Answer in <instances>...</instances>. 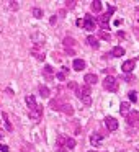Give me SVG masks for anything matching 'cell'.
I'll use <instances>...</instances> for the list:
<instances>
[{
    "label": "cell",
    "mask_w": 139,
    "mask_h": 152,
    "mask_svg": "<svg viewBox=\"0 0 139 152\" xmlns=\"http://www.w3.org/2000/svg\"><path fill=\"white\" fill-rule=\"evenodd\" d=\"M75 96L79 100H82L85 105H90V103H92V100H90V85H87V83L80 85L79 88L75 90Z\"/></svg>",
    "instance_id": "1"
},
{
    "label": "cell",
    "mask_w": 139,
    "mask_h": 152,
    "mask_svg": "<svg viewBox=\"0 0 139 152\" xmlns=\"http://www.w3.org/2000/svg\"><path fill=\"white\" fill-rule=\"evenodd\" d=\"M113 13H115V7H110L108 10H106V13H105V15H102V17H98V18H97V21H98L100 28H102L103 31H105V30H108L110 18H111V15H113Z\"/></svg>",
    "instance_id": "2"
},
{
    "label": "cell",
    "mask_w": 139,
    "mask_h": 152,
    "mask_svg": "<svg viewBox=\"0 0 139 152\" xmlns=\"http://www.w3.org/2000/svg\"><path fill=\"white\" fill-rule=\"evenodd\" d=\"M103 88L108 90V92H116L118 90V80L113 75H106L103 80Z\"/></svg>",
    "instance_id": "3"
},
{
    "label": "cell",
    "mask_w": 139,
    "mask_h": 152,
    "mask_svg": "<svg viewBox=\"0 0 139 152\" xmlns=\"http://www.w3.org/2000/svg\"><path fill=\"white\" fill-rule=\"evenodd\" d=\"M126 123L132 128H139V111H129L126 115Z\"/></svg>",
    "instance_id": "4"
},
{
    "label": "cell",
    "mask_w": 139,
    "mask_h": 152,
    "mask_svg": "<svg viewBox=\"0 0 139 152\" xmlns=\"http://www.w3.org/2000/svg\"><path fill=\"white\" fill-rule=\"evenodd\" d=\"M103 121H105V126H106V129H108V131H116V129H118V126H119L118 121H116L115 118H111V116H106Z\"/></svg>",
    "instance_id": "5"
},
{
    "label": "cell",
    "mask_w": 139,
    "mask_h": 152,
    "mask_svg": "<svg viewBox=\"0 0 139 152\" xmlns=\"http://www.w3.org/2000/svg\"><path fill=\"white\" fill-rule=\"evenodd\" d=\"M83 28L89 31L95 30V18L92 15H85V20H83Z\"/></svg>",
    "instance_id": "6"
},
{
    "label": "cell",
    "mask_w": 139,
    "mask_h": 152,
    "mask_svg": "<svg viewBox=\"0 0 139 152\" xmlns=\"http://www.w3.org/2000/svg\"><path fill=\"white\" fill-rule=\"evenodd\" d=\"M134 66H136V61H134V59H129V61H126V62H123L121 70H123L124 74H129L132 69H134Z\"/></svg>",
    "instance_id": "7"
},
{
    "label": "cell",
    "mask_w": 139,
    "mask_h": 152,
    "mask_svg": "<svg viewBox=\"0 0 139 152\" xmlns=\"http://www.w3.org/2000/svg\"><path fill=\"white\" fill-rule=\"evenodd\" d=\"M26 105H28V108H30V113L40 108V105L36 103V98H34L33 95H28V96H26Z\"/></svg>",
    "instance_id": "8"
},
{
    "label": "cell",
    "mask_w": 139,
    "mask_h": 152,
    "mask_svg": "<svg viewBox=\"0 0 139 152\" xmlns=\"http://www.w3.org/2000/svg\"><path fill=\"white\" fill-rule=\"evenodd\" d=\"M64 105H66V103H64L61 98H56V100H51V102H49V108L56 110V111H61Z\"/></svg>",
    "instance_id": "9"
},
{
    "label": "cell",
    "mask_w": 139,
    "mask_h": 152,
    "mask_svg": "<svg viewBox=\"0 0 139 152\" xmlns=\"http://www.w3.org/2000/svg\"><path fill=\"white\" fill-rule=\"evenodd\" d=\"M43 74H44V77H46V80H53L54 77H56V74H54V69H53L51 66H44Z\"/></svg>",
    "instance_id": "10"
},
{
    "label": "cell",
    "mask_w": 139,
    "mask_h": 152,
    "mask_svg": "<svg viewBox=\"0 0 139 152\" xmlns=\"http://www.w3.org/2000/svg\"><path fill=\"white\" fill-rule=\"evenodd\" d=\"M83 82H87V85H95V83L98 82V77H97L95 74H87V75L83 77Z\"/></svg>",
    "instance_id": "11"
},
{
    "label": "cell",
    "mask_w": 139,
    "mask_h": 152,
    "mask_svg": "<svg viewBox=\"0 0 139 152\" xmlns=\"http://www.w3.org/2000/svg\"><path fill=\"white\" fill-rule=\"evenodd\" d=\"M30 118L34 119V121H40L41 118H43V106H40L38 110H34V111L30 113Z\"/></svg>",
    "instance_id": "12"
},
{
    "label": "cell",
    "mask_w": 139,
    "mask_h": 152,
    "mask_svg": "<svg viewBox=\"0 0 139 152\" xmlns=\"http://www.w3.org/2000/svg\"><path fill=\"white\" fill-rule=\"evenodd\" d=\"M110 56L111 57H121V56H124V49H123L121 46H115L111 49V53H110Z\"/></svg>",
    "instance_id": "13"
},
{
    "label": "cell",
    "mask_w": 139,
    "mask_h": 152,
    "mask_svg": "<svg viewBox=\"0 0 139 152\" xmlns=\"http://www.w3.org/2000/svg\"><path fill=\"white\" fill-rule=\"evenodd\" d=\"M85 69V61L82 59H75L74 61V70H77V72H80V70Z\"/></svg>",
    "instance_id": "14"
},
{
    "label": "cell",
    "mask_w": 139,
    "mask_h": 152,
    "mask_svg": "<svg viewBox=\"0 0 139 152\" xmlns=\"http://www.w3.org/2000/svg\"><path fill=\"white\" fill-rule=\"evenodd\" d=\"M102 136H103V134H98V132L95 134V132H93V134L90 136V142H92V145H95V147H97V145L102 142Z\"/></svg>",
    "instance_id": "15"
},
{
    "label": "cell",
    "mask_w": 139,
    "mask_h": 152,
    "mask_svg": "<svg viewBox=\"0 0 139 152\" xmlns=\"http://www.w3.org/2000/svg\"><path fill=\"white\" fill-rule=\"evenodd\" d=\"M90 10L95 12V13L102 12V2H100V0H93L92 4H90Z\"/></svg>",
    "instance_id": "16"
},
{
    "label": "cell",
    "mask_w": 139,
    "mask_h": 152,
    "mask_svg": "<svg viewBox=\"0 0 139 152\" xmlns=\"http://www.w3.org/2000/svg\"><path fill=\"white\" fill-rule=\"evenodd\" d=\"M62 44L67 48V49H69V48L75 46V39H74V38H70V36H66V38H64V41H62Z\"/></svg>",
    "instance_id": "17"
},
{
    "label": "cell",
    "mask_w": 139,
    "mask_h": 152,
    "mask_svg": "<svg viewBox=\"0 0 139 152\" xmlns=\"http://www.w3.org/2000/svg\"><path fill=\"white\" fill-rule=\"evenodd\" d=\"M61 111L66 113V115H69V116H72V115H74V106L69 105V103H66V105L62 106V110H61Z\"/></svg>",
    "instance_id": "18"
},
{
    "label": "cell",
    "mask_w": 139,
    "mask_h": 152,
    "mask_svg": "<svg viewBox=\"0 0 139 152\" xmlns=\"http://www.w3.org/2000/svg\"><path fill=\"white\" fill-rule=\"evenodd\" d=\"M87 43H89L92 48H95V49H98V46H100L98 41H97V38H95V36H92V34H90V36L87 38Z\"/></svg>",
    "instance_id": "19"
},
{
    "label": "cell",
    "mask_w": 139,
    "mask_h": 152,
    "mask_svg": "<svg viewBox=\"0 0 139 152\" xmlns=\"http://www.w3.org/2000/svg\"><path fill=\"white\" fill-rule=\"evenodd\" d=\"M2 119L5 121V126H7V129H8V131H13V126H12V123L8 121V115H7V113H4V111H2Z\"/></svg>",
    "instance_id": "20"
},
{
    "label": "cell",
    "mask_w": 139,
    "mask_h": 152,
    "mask_svg": "<svg viewBox=\"0 0 139 152\" xmlns=\"http://www.w3.org/2000/svg\"><path fill=\"white\" fill-rule=\"evenodd\" d=\"M40 95L43 96V98H48V96H49V88H48L46 85H41L40 87Z\"/></svg>",
    "instance_id": "21"
},
{
    "label": "cell",
    "mask_w": 139,
    "mask_h": 152,
    "mask_svg": "<svg viewBox=\"0 0 139 152\" xmlns=\"http://www.w3.org/2000/svg\"><path fill=\"white\" fill-rule=\"evenodd\" d=\"M31 54H33V56L36 57L38 61H44V57H46V56H44V53H40V51H38L36 48H34V49L31 51Z\"/></svg>",
    "instance_id": "22"
},
{
    "label": "cell",
    "mask_w": 139,
    "mask_h": 152,
    "mask_svg": "<svg viewBox=\"0 0 139 152\" xmlns=\"http://www.w3.org/2000/svg\"><path fill=\"white\" fill-rule=\"evenodd\" d=\"M67 70H69V69H66V67H62V70L56 74V79H59V80H62V82H64V80H66V74H67Z\"/></svg>",
    "instance_id": "23"
},
{
    "label": "cell",
    "mask_w": 139,
    "mask_h": 152,
    "mask_svg": "<svg viewBox=\"0 0 139 152\" xmlns=\"http://www.w3.org/2000/svg\"><path fill=\"white\" fill-rule=\"evenodd\" d=\"M119 111H121V115H128V113H129V103L128 102H123Z\"/></svg>",
    "instance_id": "24"
},
{
    "label": "cell",
    "mask_w": 139,
    "mask_h": 152,
    "mask_svg": "<svg viewBox=\"0 0 139 152\" xmlns=\"http://www.w3.org/2000/svg\"><path fill=\"white\" fill-rule=\"evenodd\" d=\"M75 147V139H72V137H67V142H66V149H74Z\"/></svg>",
    "instance_id": "25"
},
{
    "label": "cell",
    "mask_w": 139,
    "mask_h": 152,
    "mask_svg": "<svg viewBox=\"0 0 139 152\" xmlns=\"http://www.w3.org/2000/svg\"><path fill=\"white\" fill-rule=\"evenodd\" d=\"M98 36L102 38V39H105V41H110V39H111L110 33H106V31H103V30H100V31H98Z\"/></svg>",
    "instance_id": "26"
},
{
    "label": "cell",
    "mask_w": 139,
    "mask_h": 152,
    "mask_svg": "<svg viewBox=\"0 0 139 152\" xmlns=\"http://www.w3.org/2000/svg\"><path fill=\"white\" fill-rule=\"evenodd\" d=\"M128 98H129V102H134V103H136V102H138V93L131 90V92L128 93Z\"/></svg>",
    "instance_id": "27"
},
{
    "label": "cell",
    "mask_w": 139,
    "mask_h": 152,
    "mask_svg": "<svg viewBox=\"0 0 139 152\" xmlns=\"http://www.w3.org/2000/svg\"><path fill=\"white\" fill-rule=\"evenodd\" d=\"M33 17L41 18V17H43V10H41V8H38V7H34L33 8Z\"/></svg>",
    "instance_id": "28"
},
{
    "label": "cell",
    "mask_w": 139,
    "mask_h": 152,
    "mask_svg": "<svg viewBox=\"0 0 139 152\" xmlns=\"http://www.w3.org/2000/svg\"><path fill=\"white\" fill-rule=\"evenodd\" d=\"M123 79H124V82H128V83H131V82H136V79L131 75V74H126V75L123 77Z\"/></svg>",
    "instance_id": "29"
},
{
    "label": "cell",
    "mask_w": 139,
    "mask_h": 152,
    "mask_svg": "<svg viewBox=\"0 0 139 152\" xmlns=\"http://www.w3.org/2000/svg\"><path fill=\"white\" fill-rule=\"evenodd\" d=\"M75 4H77L75 0H67V2H66V8H74V7H75Z\"/></svg>",
    "instance_id": "30"
},
{
    "label": "cell",
    "mask_w": 139,
    "mask_h": 152,
    "mask_svg": "<svg viewBox=\"0 0 139 152\" xmlns=\"http://www.w3.org/2000/svg\"><path fill=\"white\" fill-rule=\"evenodd\" d=\"M67 87H69V88H72V90H77V88H79L75 82H69V83H67Z\"/></svg>",
    "instance_id": "31"
},
{
    "label": "cell",
    "mask_w": 139,
    "mask_h": 152,
    "mask_svg": "<svg viewBox=\"0 0 139 152\" xmlns=\"http://www.w3.org/2000/svg\"><path fill=\"white\" fill-rule=\"evenodd\" d=\"M8 4H10L12 10H18V4H17V2H8Z\"/></svg>",
    "instance_id": "32"
},
{
    "label": "cell",
    "mask_w": 139,
    "mask_h": 152,
    "mask_svg": "<svg viewBox=\"0 0 139 152\" xmlns=\"http://www.w3.org/2000/svg\"><path fill=\"white\" fill-rule=\"evenodd\" d=\"M0 151H2V152H8V145H4V144H2V145H0Z\"/></svg>",
    "instance_id": "33"
},
{
    "label": "cell",
    "mask_w": 139,
    "mask_h": 152,
    "mask_svg": "<svg viewBox=\"0 0 139 152\" xmlns=\"http://www.w3.org/2000/svg\"><path fill=\"white\" fill-rule=\"evenodd\" d=\"M66 53L69 54V56H74V49H66Z\"/></svg>",
    "instance_id": "34"
},
{
    "label": "cell",
    "mask_w": 139,
    "mask_h": 152,
    "mask_svg": "<svg viewBox=\"0 0 139 152\" xmlns=\"http://www.w3.org/2000/svg\"><path fill=\"white\" fill-rule=\"evenodd\" d=\"M89 152H97V151H89Z\"/></svg>",
    "instance_id": "35"
},
{
    "label": "cell",
    "mask_w": 139,
    "mask_h": 152,
    "mask_svg": "<svg viewBox=\"0 0 139 152\" xmlns=\"http://www.w3.org/2000/svg\"><path fill=\"white\" fill-rule=\"evenodd\" d=\"M119 152H124V151H119Z\"/></svg>",
    "instance_id": "36"
}]
</instances>
